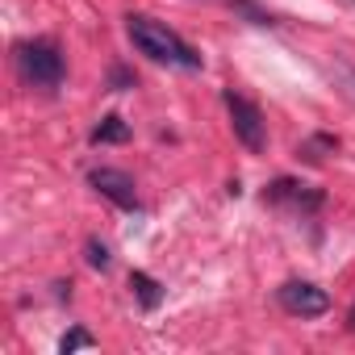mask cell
Masks as SVG:
<instances>
[{"instance_id":"277c9868","label":"cell","mask_w":355,"mask_h":355,"mask_svg":"<svg viewBox=\"0 0 355 355\" xmlns=\"http://www.w3.org/2000/svg\"><path fill=\"white\" fill-rule=\"evenodd\" d=\"M263 201H272V205H280V209H293V214H313V209H322L326 197H322V189H313V184H301V180L280 175V180L268 184Z\"/></svg>"},{"instance_id":"3957f363","label":"cell","mask_w":355,"mask_h":355,"mask_svg":"<svg viewBox=\"0 0 355 355\" xmlns=\"http://www.w3.org/2000/svg\"><path fill=\"white\" fill-rule=\"evenodd\" d=\"M226 109H230V125H234V138L247 146V150H263L268 146V125H263V113L247 101V96H239V92H226Z\"/></svg>"},{"instance_id":"7c38bea8","label":"cell","mask_w":355,"mask_h":355,"mask_svg":"<svg viewBox=\"0 0 355 355\" xmlns=\"http://www.w3.org/2000/svg\"><path fill=\"white\" fill-rule=\"evenodd\" d=\"M113 88H117V92H125V88H134V76H130L125 67H117V71H113Z\"/></svg>"},{"instance_id":"52a82bcc","label":"cell","mask_w":355,"mask_h":355,"mask_svg":"<svg viewBox=\"0 0 355 355\" xmlns=\"http://www.w3.org/2000/svg\"><path fill=\"white\" fill-rule=\"evenodd\" d=\"M130 288H134V297H138L142 309H159V305H163V284H159L155 276L134 272V276H130Z\"/></svg>"},{"instance_id":"8fae6325","label":"cell","mask_w":355,"mask_h":355,"mask_svg":"<svg viewBox=\"0 0 355 355\" xmlns=\"http://www.w3.org/2000/svg\"><path fill=\"white\" fill-rule=\"evenodd\" d=\"M96 338L88 334V330H71V334H63V343H59V351L63 355H71V351H80V347H92Z\"/></svg>"},{"instance_id":"ba28073f","label":"cell","mask_w":355,"mask_h":355,"mask_svg":"<svg viewBox=\"0 0 355 355\" xmlns=\"http://www.w3.org/2000/svg\"><path fill=\"white\" fill-rule=\"evenodd\" d=\"M338 150V138L334 134H313V138H305L301 146H297V155L305 159V163H322L326 155H334Z\"/></svg>"},{"instance_id":"8992f818","label":"cell","mask_w":355,"mask_h":355,"mask_svg":"<svg viewBox=\"0 0 355 355\" xmlns=\"http://www.w3.org/2000/svg\"><path fill=\"white\" fill-rule=\"evenodd\" d=\"M88 184H92L101 197H109L113 205L138 209V189H134V180H130L125 171H117V167H92V171H88Z\"/></svg>"},{"instance_id":"30bf717a","label":"cell","mask_w":355,"mask_h":355,"mask_svg":"<svg viewBox=\"0 0 355 355\" xmlns=\"http://www.w3.org/2000/svg\"><path fill=\"white\" fill-rule=\"evenodd\" d=\"M84 255H88V268H96V272H109V247L101 243V239H88V247H84Z\"/></svg>"},{"instance_id":"5b68a950","label":"cell","mask_w":355,"mask_h":355,"mask_svg":"<svg viewBox=\"0 0 355 355\" xmlns=\"http://www.w3.org/2000/svg\"><path fill=\"white\" fill-rule=\"evenodd\" d=\"M280 305L293 313V318H322L326 309H330V297L318 288V284H309V280H288V284H280Z\"/></svg>"},{"instance_id":"4fadbf2b","label":"cell","mask_w":355,"mask_h":355,"mask_svg":"<svg viewBox=\"0 0 355 355\" xmlns=\"http://www.w3.org/2000/svg\"><path fill=\"white\" fill-rule=\"evenodd\" d=\"M347 326H351V330H355V305H351V313H347Z\"/></svg>"},{"instance_id":"7a4b0ae2","label":"cell","mask_w":355,"mask_h":355,"mask_svg":"<svg viewBox=\"0 0 355 355\" xmlns=\"http://www.w3.org/2000/svg\"><path fill=\"white\" fill-rule=\"evenodd\" d=\"M17 67H21V80L34 84V88H59L63 84V55L46 38L21 42L17 46Z\"/></svg>"},{"instance_id":"9c48e42d","label":"cell","mask_w":355,"mask_h":355,"mask_svg":"<svg viewBox=\"0 0 355 355\" xmlns=\"http://www.w3.org/2000/svg\"><path fill=\"white\" fill-rule=\"evenodd\" d=\"M130 138V125L117 117V113H109L96 130H92V142H125Z\"/></svg>"},{"instance_id":"6da1fadb","label":"cell","mask_w":355,"mask_h":355,"mask_svg":"<svg viewBox=\"0 0 355 355\" xmlns=\"http://www.w3.org/2000/svg\"><path fill=\"white\" fill-rule=\"evenodd\" d=\"M125 30H130V42L142 55H150L155 63H175V67H184V71H201V55L180 34H175V30H167L163 21L142 17V13H130L125 17Z\"/></svg>"}]
</instances>
